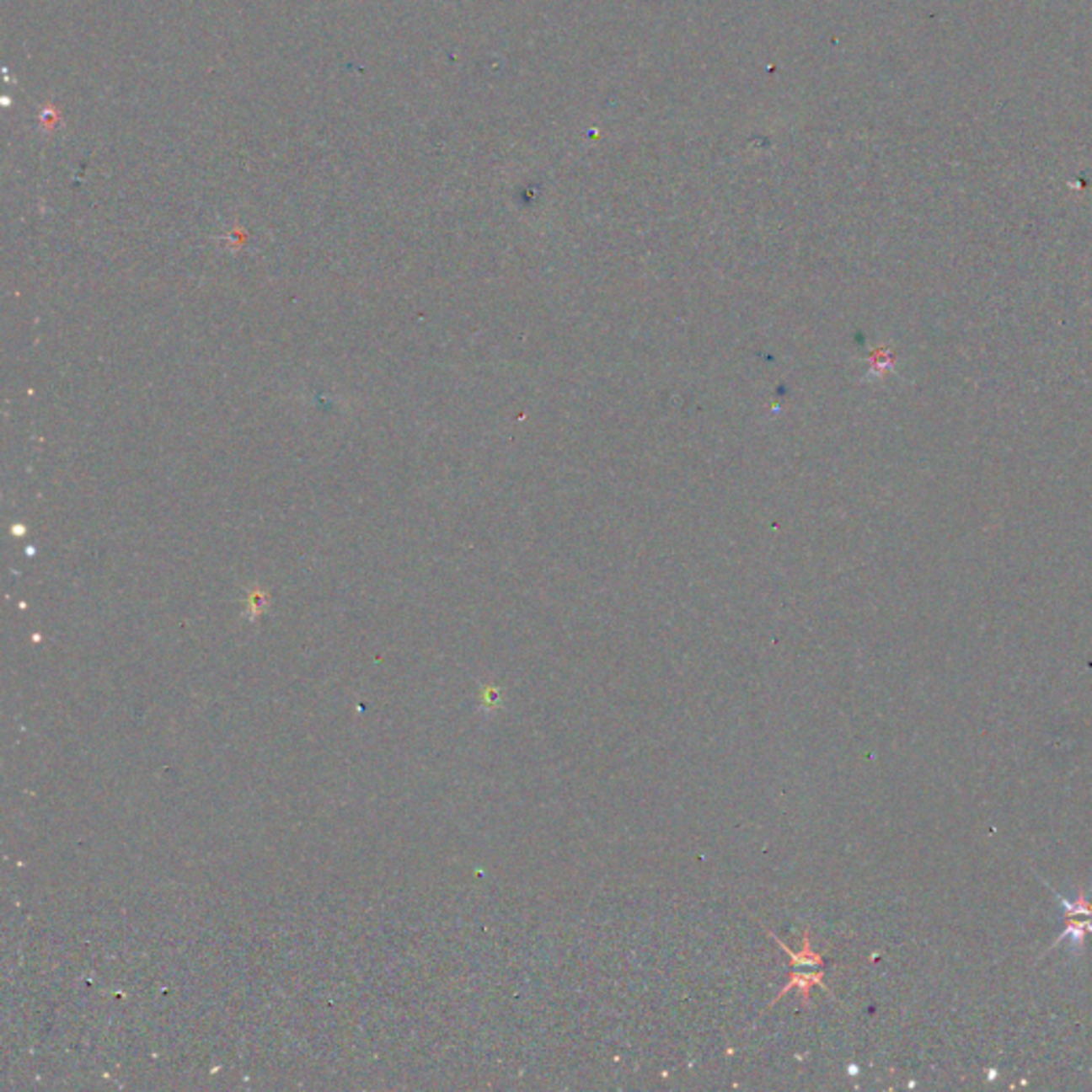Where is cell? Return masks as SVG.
I'll return each instance as SVG.
<instances>
[{
    "label": "cell",
    "instance_id": "2",
    "mask_svg": "<svg viewBox=\"0 0 1092 1092\" xmlns=\"http://www.w3.org/2000/svg\"><path fill=\"white\" fill-rule=\"evenodd\" d=\"M1088 933H1092V918H1088L1086 922H1078L1075 918H1067V929L1056 937L1054 945L1052 947L1069 941L1071 950L1079 951L1084 947V939H1086Z\"/></svg>",
    "mask_w": 1092,
    "mask_h": 1092
},
{
    "label": "cell",
    "instance_id": "1",
    "mask_svg": "<svg viewBox=\"0 0 1092 1092\" xmlns=\"http://www.w3.org/2000/svg\"><path fill=\"white\" fill-rule=\"evenodd\" d=\"M773 939H774V943H779V945H781L783 950L788 951L790 961H792V969H794L792 977H790V983L785 988H783L781 994H779L777 998H781L783 994H788L790 990H792V988H798V990H800V994H802V1001L809 1003V990L813 986H822L824 990H828V988H826V983H824V973L819 971V966H822V956H817V954H813V951H811V933H809V929L805 930V939H802V951H792L779 937H773Z\"/></svg>",
    "mask_w": 1092,
    "mask_h": 1092
}]
</instances>
